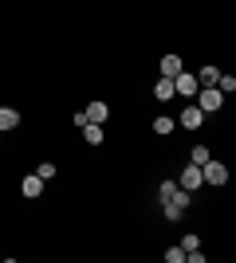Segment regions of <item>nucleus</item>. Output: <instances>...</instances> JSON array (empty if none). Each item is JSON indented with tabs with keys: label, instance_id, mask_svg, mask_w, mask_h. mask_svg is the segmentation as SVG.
Here are the masks:
<instances>
[{
	"label": "nucleus",
	"instance_id": "obj_1",
	"mask_svg": "<svg viewBox=\"0 0 236 263\" xmlns=\"http://www.w3.org/2000/svg\"><path fill=\"white\" fill-rule=\"evenodd\" d=\"M189 200H193V193H185V189H173L169 197H161V209H166V220L173 224V220H181L185 216V209H189Z\"/></svg>",
	"mask_w": 236,
	"mask_h": 263
},
{
	"label": "nucleus",
	"instance_id": "obj_2",
	"mask_svg": "<svg viewBox=\"0 0 236 263\" xmlns=\"http://www.w3.org/2000/svg\"><path fill=\"white\" fill-rule=\"evenodd\" d=\"M197 106H201L205 114H213V110L225 106V95H221L216 87H201V90H197Z\"/></svg>",
	"mask_w": 236,
	"mask_h": 263
},
{
	"label": "nucleus",
	"instance_id": "obj_3",
	"mask_svg": "<svg viewBox=\"0 0 236 263\" xmlns=\"http://www.w3.org/2000/svg\"><path fill=\"white\" fill-rule=\"evenodd\" d=\"M177 185L185 189V193H197V189L205 185V177H201V165H185V169H181V177H177Z\"/></svg>",
	"mask_w": 236,
	"mask_h": 263
},
{
	"label": "nucleus",
	"instance_id": "obj_4",
	"mask_svg": "<svg viewBox=\"0 0 236 263\" xmlns=\"http://www.w3.org/2000/svg\"><path fill=\"white\" fill-rule=\"evenodd\" d=\"M201 177H205V185H225L228 181V169L221 161H213V157H209V161L201 165Z\"/></svg>",
	"mask_w": 236,
	"mask_h": 263
},
{
	"label": "nucleus",
	"instance_id": "obj_5",
	"mask_svg": "<svg viewBox=\"0 0 236 263\" xmlns=\"http://www.w3.org/2000/svg\"><path fill=\"white\" fill-rule=\"evenodd\" d=\"M177 126H185V130H197V126H205V110L193 102V106H185L181 110V118H177Z\"/></svg>",
	"mask_w": 236,
	"mask_h": 263
},
{
	"label": "nucleus",
	"instance_id": "obj_6",
	"mask_svg": "<svg viewBox=\"0 0 236 263\" xmlns=\"http://www.w3.org/2000/svg\"><path fill=\"white\" fill-rule=\"evenodd\" d=\"M173 95H197V75H189V71L173 75Z\"/></svg>",
	"mask_w": 236,
	"mask_h": 263
},
{
	"label": "nucleus",
	"instance_id": "obj_7",
	"mask_svg": "<svg viewBox=\"0 0 236 263\" xmlns=\"http://www.w3.org/2000/svg\"><path fill=\"white\" fill-rule=\"evenodd\" d=\"M181 71H185L181 55H166V59H161V79H173V75H181Z\"/></svg>",
	"mask_w": 236,
	"mask_h": 263
},
{
	"label": "nucleus",
	"instance_id": "obj_8",
	"mask_svg": "<svg viewBox=\"0 0 236 263\" xmlns=\"http://www.w3.org/2000/svg\"><path fill=\"white\" fill-rule=\"evenodd\" d=\"M83 114H87V122H99V126H102V122L111 118V106H106V102H90Z\"/></svg>",
	"mask_w": 236,
	"mask_h": 263
},
{
	"label": "nucleus",
	"instance_id": "obj_9",
	"mask_svg": "<svg viewBox=\"0 0 236 263\" xmlns=\"http://www.w3.org/2000/svg\"><path fill=\"white\" fill-rule=\"evenodd\" d=\"M16 126H20V110L0 106V134H4V130H16Z\"/></svg>",
	"mask_w": 236,
	"mask_h": 263
},
{
	"label": "nucleus",
	"instance_id": "obj_10",
	"mask_svg": "<svg viewBox=\"0 0 236 263\" xmlns=\"http://www.w3.org/2000/svg\"><path fill=\"white\" fill-rule=\"evenodd\" d=\"M154 99H157V102L177 99V95H173V79H157V83H154Z\"/></svg>",
	"mask_w": 236,
	"mask_h": 263
},
{
	"label": "nucleus",
	"instance_id": "obj_11",
	"mask_svg": "<svg viewBox=\"0 0 236 263\" xmlns=\"http://www.w3.org/2000/svg\"><path fill=\"white\" fill-rule=\"evenodd\" d=\"M83 142L87 145H102V126L99 122H87V126H83Z\"/></svg>",
	"mask_w": 236,
	"mask_h": 263
},
{
	"label": "nucleus",
	"instance_id": "obj_12",
	"mask_svg": "<svg viewBox=\"0 0 236 263\" xmlns=\"http://www.w3.org/2000/svg\"><path fill=\"white\" fill-rule=\"evenodd\" d=\"M20 193L24 197H40V193H44V181H40V177H24V185H20Z\"/></svg>",
	"mask_w": 236,
	"mask_h": 263
},
{
	"label": "nucleus",
	"instance_id": "obj_13",
	"mask_svg": "<svg viewBox=\"0 0 236 263\" xmlns=\"http://www.w3.org/2000/svg\"><path fill=\"white\" fill-rule=\"evenodd\" d=\"M177 130V122L173 118H166V114H161V118H154V134H161V138H166V134H173Z\"/></svg>",
	"mask_w": 236,
	"mask_h": 263
},
{
	"label": "nucleus",
	"instance_id": "obj_14",
	"mask_svg": "<svg viewBox=\"0 0 236 263\" xmlns=\"http://www.w3.org/2000/svg\"><path fill=\"white\" fill-rule=\"evenodd\" d=\"M216 90H221V95H232V90H236V79L232 75H216Z\"/></svg>",
	"mask_w": 236,
	"mask_h": 263
},
{
	"label": "nucleus",
	"instance_id": "obj_15",
	"mask_svg": "<svg viewBox=\"0 0 236 263\" xmlns=\"http://www.w3.org/2000/svg\"><path fill=\"white\" fill-rule=\"evenodd\" d=\"M216 75H221L216 67H201V87H216Z\"/></svg>",
	"mask_w": 236,
	"mask_h": 263
},
{
	"label": "nucleus",
	"instance_id": "obj_16",
	"mask_svg": "<svg viewBox=\"0 0 236 263\" xmlns=\"http://www.w3.org/2000/svg\"><path fill=\"white\" fill-rule=\"evenodd\" d=\"M35 177H40V181H51V177H56V165H51V161H40Z\"/></svg>",
	"mask_w": 236,
	"mask_h": 263
},
{
	"label": "nucleus",
	"instance_id": "obj_17",
	"mask_svg": "<svg viewBox=\"0 0 236 263\" xmlns=\"http://www.w3.org/2000/svg\"><path fill=\"white\" fill-rule=\"evenodd\" d=\"M193 165H205V161H209V157H213V154H209V149H205V145H197V149H193Z\"/></svg>",
	"mask_w": 236,
	"mask_h": 263
},
{
	"label": "nucleus",
	"instance_id": "obj_18",
	"mask_svg": "<svg viewBox=\"0 0 236 263\" xmlns=\"http://www.w3.org/2000/svg\"><path fill=\"white\" fill-rule=\"evenodd\" d=\"M166 263H185V252H181V243H177V248H169V252H166Z\"/></svg>",
	"mask_w": 236,
	"mask_h": 263
}]
</instances>
